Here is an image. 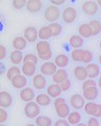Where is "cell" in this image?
Returning a JSON list of instances; mask_svg holds the SVG:
<instances>
[{"label": "cell", "instance_id": "29", "mask_svg": "<svg viewBox=\"0 0 101 126\" xmlns=\"http://www.w3.org/2000/svg\"><path fill=\"white\" fill-rule=\"evenodd\" d=\"M35 124L37 126H52V125H54L52 119L44 115L43 116L40 115L39 117H37L36 119H35Z\"/></svg>", "mask_w": 101, "mask_h": 126}, {"label": "cell", "instance_id": "44", "mask_svg": "<svg viewBox=\"0 0 101 126\" xmlns=\"http://www.w3.org/2000/svg\"><path fill=\"white\" fill-rule=\"evenodd\" d=\"M7 55V50H6V47L4 45H0V60H4L5 57Z\"/></svg>", "mask_w": 101, "mask_h": 126}, {"label": "cell", "instance_id": "24", "mask_svg": "<svg viewBox=\"0 0 101 126\" xmlns=\"http://www.w3.org/2000/svg\"><path fill=\"white\" fill-rule=\"evenodd\" d=\"M22 75L25 77H34L36 75V65L33 63H23L21 66Z\"/></svg>", "mask_w": 101, "mask_h": 126}, {"label": "cell", "instance_id": "3", "mask_svg": "<svg viewBox=\"0 0 101 126\" xmlns=\"http://www.w3.org/2000/svg\"><path fill=\"white\" fill-rule=\"evenodd\" d=\"M61 18H62V21L67 23V24L73 23L77 19V10L74 6L67 7V9H64L63 12H62Z\"/></svg>", "mask_w": 101, "mask_h": 126}, {"label": "cell", "instance_id": "17", "mask_svg": "<svg viewBox=\"0 0 101 126\" xmlns=\"http://www.w3.org/2000/svg\"><path fill=\"white\" fill-rule=\"evenodd\" d=\"M42 5L43 3L40 0H28V4H26V10H28L30 13H39L42 9Z\"/></svg>", "mask_w": 101, "mask_h": 126}, {"label": "cell", "instance_id": "9", "mask_svg": "<svg viewBox=\"0 0 101 126\" xmlns=\"http://www.w3.org/2000/svg\"><path fill=\"white\" fill-rule=\"evenodd\" d=\"M13 103V96L6 90L0 92V108H9Z\"/></svg>", "mask_w": 101, "mask_h": 126}, {"label": "cell", "instance_id": "52", "mask_svg": "<svg viewBox=\"0 0 101 126\" xmlns=\"http://www.w3.org/2000/svg\"><path fill=\"white\" fill-rule=\"evenodd\" d=\"M99 47H100V48H101V41H100V43H99Z\"/></svg>", "mask_w": 101, "mask_h": 126}, {"label": "cell", "instance_id": "42", "mask_svg": "<svg viewBox=\"0 0 101 126\" xmlns=\"http://www.w3.org/2000/svg\"><path fill=\"white\" fill-rule=\"evenodd\" d=\"M60 86H61L62 92H67V90L71 88V86H72V82H71L69 79H67V80H65L63 83H61Z\"/></svg>", "mask_w": 101, "mask_h": 126}, {"label": "cell", "instance_id": "55", "mask_svg": "<svg viewBox=\"0 0 101 126\" xmlns=\"http://www.w3.org/2000/svg\"><path fill=\"white\" fill-rule=\"evenodd\" d=\"M100 78H101V76H100Z\"/></svg>", "mask_w": 101, "mask_h": 126}, {"label": "cell", "instance_id": "30", "mask_svg": "<svg viewBox=\"0 0 101 126\" xmlns=\"http://www.w3.org/2000/svg\"><path fill=\"white\" fill-rule=\"evenodd\" d=\"M36 50H37V54H45V53H49L52 50L50 48V44L48 41H39L37 42L36 44Z\"/></svg>", "mask_w": 101, "mask_h": 126}, {"label": "cell", "instance_id": "37", "mask_svg": "<svg viewBox=\"0 0 101 126\" xmlns=\"http://www.w3.org/2000/svg\"><path fill=\"white\" fill-rule=\"evenodd\" d=\"M98 83L94 80V79H87L84 82H82V89L88 88V87H96Z\"/></svg>", "mask_w": 101, "mask_h": 126}, {"label": "cell", "instance_id": "22", "mask_svg": "<svg viewBox=\"0 0 101 126\" xmlns=\"http://www.w3.org/2000/svg\"><path fill=\"white\" fill-rule=\"evenodd\" d=\"M54 63L57 65L58 68H64L68 65L69 58H68L67 55L60 54V55H58V56L55 57V59H54Z\"/></svg>", "mask_w": 101, "mask_h": 126}, {"label": "cell", "instance_id": "40", "mask_svg": "<svg viewBox=\"0 0 101 126\" xmlns=\"http://www.w3.org/2000/svg\"><path fill=\"white\" fill-rule=\"evenodd\" d=\"M7 118H9V113H7L6 109L0 108V124H3L4 122H6Z\"/></svg>", "mask_w": 101, "mask_h": 126}, {"label": "cell", "instance_id": "32", "mask_svg": "<svg viewBox=\"0 0 101 126\" xmlns=\"http://www.w3.org/2000/svg\"><path fill=\"white\" fill-rule=\"evenodd\" d=\"M88 25L93 31V35L96 36V35H99L101 33V21L96 20V19H93L88 22Z\"/></svg>", "mask_w": 101, "mask_h": 126}, {"label": "cell", "instance_id": "11", "mask_svg": "<svg viewBox=\"0 0 101 126\" xmlns=\"http://www.w3.org/2000/svg\"><path fill=\"white\" fill-rule=\"evenodd\" d=\"M67 79H68V73L65 68H58L56 74L52 77V80L54 83L59 84V85L61 83H63L65 80H67Z\"/></svg>", "mask_w": 101, "mask_h": 126}, {"label": "cell", "instance_id": "51", "mask_svg": "<svg viewBox=\"0 0 101 126\" xmlns=\"http://www.w3.org/2000/svg\"><path fill=\"white\" fill-rule=\"evenodd\" d=\"M25 126H37L36 124H26Z\"/></svg>", "mask_w": 101, "mask_h": 126}, {"label": "cell", "instance_id": "18", "mask_svg": "<svg viewBox=\"0 0 101 126\" xmlns=\"http://www.w3.org/2000/svg\"><path fill=\"white\" fill-rule=\"evenodd\" d=\"M68 43L74 49L81 48L84 44V39L80 35H72L68 39Z\"/></svg>", "mask_w": 101, "mask_h": 126}, {"label": "cell", "instance_id": "47", "mask_svg": "<svg viewBox=\"0 0 101 126\" xmlns=\"http://www.w3.org/2000/svg\"><path fill=\"white\" fill-rule=\"evenodd\" d=\"M97 83H98V87L101 89V78H99V80H98V82H97Z\"/></svg>", "mask_w": 101, "mask_h": 126}, {"label": "cell", "instance_id": "48", "mask_svg": "<svg viewBox=\"0 0 101 126\" xmlns=\"http://www.w3.org/2000/svg\"><path fill=\"white\" fill-rule=\"evenodd\" d=\"M76 126H87L86 124H84V123H79L78 125H76Z\"/></svg>", "mask_w": 101, "mask_h": 126}, {"label": "cell", "instance_id": "28", "mask_svg": "<svg viewBox=\"0 0 101 126\" xmlns=\"http://www.w3.org/2000/svg\"><path fill=\"white\" fill-rule=\"evenodd\" d=\"M20 75H22V70H21V68L19 67V66H17V65L11 66V67L6 70V78L9 79L10 81L13 80L15 77L20 76Z\"/></svg>", "mask_w": 101, "mask_h": 126}, {"label": "cell", "instance_id": "8", "mask_svg": "<svg viewBox=\"0 0 101 126\" xmlns=\"http://www.w3.org/2000/svg\"><path fill=\"white\" fill-rule=\"evenodd\" d=\"M23 37L29 43H34L38 38V30L35 26H28L25 27L24 32H23Z\"/></svg>", "mask_w": 101, "mask_h": 126}, {"label": "cell", "instance_id": "27", "mask_svg": "<svg viewBox=\"0 0 101 126\" xmlns=\"http://www.w3.org/2000/svg\"><path fill=\"white\" fill-rule=\"evenodd\" d=\"M81 119H82V116L78 110H74L69 113V116L67 117V121L71 125H78L79 123H81Z\"/></svg>", "mask_w": 101, "mask_h": 126}, {"label": "cell", "instance_id": "45", "mask_svg": "<svg viewBox=\"0 0 101 126\" xmlns=\"http://www.w3.org/2000/svg\"><path fill=\"white\" fill-rule=\"evenodd\" d=\"M63 103H67V100H65L63 97H59V98H57V99H55V101H54V106L57 107V106H59V105L63 104Z\"/></svg>", "mask_w": 101, "mask_h": 126}, {"label": "cell", "instance_id": "39", "mask_svg": "<svg viewBox=\"0 0 101 126\" xmlns=\"http://www.w3.org/2000/svg\"><path fill=\"white\" fill-rule=\"evenodd\" d=\"M37 55H38V58H39V60H42V61H44V62H48V61H50V59H52L53 52L50 50V52H49V53H45V54H37Z\"/></svg>", "mask_w": 101, "mask_h": 126}, {"label": "cell", "instance_id": "2", "mask_svg": "<svg viewBox=\"0 0 101 126\" xmlns=\"http://www.w3.org/2000/svg\"><path fill=\"white\" fill-rule=\"evenodd\" d=\"M24 115L30 119H36L40 116V106L36 103V101L26 103L24 106Z\"/></svg>", "mask_w": 101, "mask_h": 126}, {"label": "cell", "instance_id": "5", "mask_svg": "<svg viewBox=\"0 0 101 126\" xmlns=\"http://www.w3.org/2000/svg\"><path fill=\"white\" fill-rule=\"evenodd\" d=\"M82 11L88 16H94L98 13L99 5L97 1H93V0H87L82 3Z\"/></svg>", "mask_w": 101, "mask_h": 126}, {"label": "cell", "instance_id": "38", "mask_svg": "<svg viewBox=\"0 0 101 126\" xmlns=\"http://www.w3.org/2000/svg\"><path fill=\"white\" fill-rule=\"evenodd\" d=\"M93 60H94V55H93V53L91 52V50L85 49V56H84L83 63H85L86 65L91 64V63H93Z\"/></svg>", "mask_w": 101, "mask_h": 126}, {"label": "cell", "instance_id": "12", "mask_svg": "<svg viewBox=\"0 0 101 126\" xmlns=\"http://www.w3.org/2000/svg\"><path fill=\"white\" fill-rule=\"evenodd\" d=\"M28 77H25L24 75H20V76L15 77L13 80H11V84L14 88L16 89H23L26 87V84H28Z\"/></svg>", "mask_w": 101, "mask_h": 126}, {"label": "cell", "instance_id": "23", "mask_svg": "<svg viewBox=\"0 0 101 126\" xmlns=\"http://www.w3.org/2000/svg\"><path fill=\"white\" fill-rule=\"evenodd\" d=\"M38 37H39L41 41H48L50 38L53 37V33L49 25L40 27V30H38Z\"/></svg>", "mask_w": 101, "mask_h": 126}, {"label": "cell", "instance_id": "35", "mask_svg": "<svg viewBox=\"0 0 101 126\" xmlns=\"http://www.w3.org/2000/svg\"><path fill=\"white\" fill-rule=\"evenodd\" d=\"M38 62H39V58H38V55H35V54H32V53L24 55L23 63H33V64L37 65Z\"/></svg>", "mask_w": 101, "mask_h": 126}, {"label": "cell", "instance_id": "19", "mask_svg": "<svg viewBox=\"0 0 101 126\" xmlns=\"http://www.w3.org/2000/svg\"><path fill=\"white\" fill-rule=\"evenodd\" d=\"M85 67H86V70H87L88 79H96L97 77H99L100 66L97 63H91V64H87Z\"/></svg>", "mask_w": 101, "mask_h": 126}, {"label": "cell", "instance_id": "13", "mask_svg": "<svg viewBox=\"0 0 101 126\" xmlns=\"http://www.w3.org/2000/svg\"><path fill=\"white\" fill-rule=\"evenodd\" d=\"M74 77L80 82H84L85 80H87L88 76H87L86 67L82 66V65L76 66V67L74 68Z\"/></svg>", "mask_w": 101, "mask_h": 126}, {"label": "cell", "instance_id": "21", "mask_svg": "<svg viewBox=\"0 0 101 126\" xmlns=\"http://www.w3.org/2000/svg\"><path fill=\"white\" fill-rule=\"evenodd\" d=\"M35 101H36V103L39 105V106H42V107H46V106L50 105V103H52V98H50L48 94H39L36 96V99H35Z\"/></svg>", "mask_w": 101, "mask_h": 126}, {"label": "cell", "instance_id": "1", "mask_svg": "<svg viewBox=\"0 0 101 126\" xmlns=\"http://www.w3.org/2000/svg\"><path fill=\"white\" fill-rule=\"evenodd\" d=\"M61 14L62 13L60 12V9L58 6L50 5L45 9L44 18H45V20L49 21L50 23H54V22H57L58 20H59Z\"/></svg>", "mask_w": 101, "mask_h": 126}, {"label": "cell", "instance_id": "56", "mask_svg": "<svg viewBox=\"0 0 101 126\" xmlns=\"http://www.w3.org/2000/svg\"><path fill=\"white\" fill-rule=\"evenodd\" d=\"M100 126H101V125H100Z\"/></svg>", "mask_w": 101, "mask_h": 126}, {"label": "cell", "instance_id": "54", "mask_svg": "<svg viewBox=\"0 0 101 126\" xmlns=\"http://www.w3.org/2000/svg\"><path fill=\"white\" fill-rule=\"evenodd\" d=\"M100 18H101V14H100Z\"/></svg>", "mask_w": 101, "mask_h": 126}, {"label": "cell", "instance_id": "20", "mask_svg": "<svg viewBox=\"0 0 101 126\" xmlns=\"http://www.w3.org/2000/svg\"><path fill=\"white\" fill-rule=\"evenodd\" d=\"M28 43L29 42L25 40V38L23 36H18L16 38H14L13 42H12V45H13L15 50H20V52H22V50L26 47Z\"/></svg>", "mask_w": 101, "mask_h": 126}, {"label": "cell", "instance_id": "46", "mask_svg": "<svg viewBox=\"0 0 101 126\" xmlns=\"http://www.w3.org/2000/svg\"><path fill=\"white\" fill-rule=\"evenodd\" d=\"M50 3H52V5L55 6H61L62 4H64L65 1L64 0H50Z\"/></svg>", "mask_w": 101, "mask_h": 126}, {"label": "cell", "instance_id": "4", "mask_svg": "<svg viewBox=\"0 0 101 126\" xmlns=\"http://www.w3.org/2000/svg\"><path fill=\"white\" fill-rule=\"evenodd\" d=\"M85 99L82 94H74L73 96L69 98V105L75 109V110H79L84 108L85 106Z\"/></svg>", "mask_w": 101, "mask_h": 126}, {"label": "cell", "instance_id": "49", "mask_svg": "<svg viewBox=\"0 0 101 126\" xmlns=\"http://www.w3.org/2000/svg\"><path fill=\"white\" fill-rule=\"evenodd\" d=\"M98 61H99V63H100V65H101V54L99 55V57H98Z\"/></svg>", "mask_w": 101, "mask_h": 126}, {"label": "cell", "instance_id": "31", "mask_svg": "<svg viewBox=\"0 0 101 126\" xmlns=\"http://www.w3.org/2000/svg\"><path fill=\"white\" fill-rule=\"evenodd\" d=\"M85 56V49L78 48V49H73L71 53V58L75 62H83Z\"/></svg>", "mask_w": 101, "mask_h": 126}, {"label": "cell", "instance_id": "16", "mask_svg": "<svg viewBox=\"0 0 101 126\" xmlns=\"http://www.w3.org/2000/svg\"><path fill=\"white\" fill-rule=\"evenodd\" d=\"M62 93L63 92H62V89H61V86L56 83L49 85L48 88H46V94H48L50 98H54V99H57V98L61 97Z\"/></svg>", "mask_w": 101, "mask_h": 126}, {"label": "cell", "instance_id": "34", "mask_svg": "<svg viewBox=\"0 0 101 126\" xmlns=\"http://www.w3.org/2000/svg\"><path fill=\"white\" fill-rule=\"evenodd\" d=\"M49 26L52 30L53 33V37H57L62 33V25L59 22H54V23H50Z\"/></svg>", "mask_w": 101, "mask_h": 126}, {"label": "cell", "instance_id": "26", "mask_svg": "<svg viewBox=\"0 0 101 126\" xmlns=\"http://www.w3.org/2000/svg\"><path fill=\"white\" fill-rule=\"evenodd\" d=\"M23 59H24V55H23L22 52H20V50L14 49L10 55V61L12 64H14V65L20 64L21 62H23Z\"/></svg>", "mask_w": 101, "mask_h": 126}, {"label": "cell", "instance_id": "15", "mask_svg": "<svg viewBox=\"0 0 101 126\" xmlns=\"http://www.w3.org/2000/svg\"><path fill=\"white\" fill-rule=\"evenodd\" d=\"M55 110H56V115L58 116L59 119H67L69 116V113H71V107H69L67 103H63L57 106V107H55Z\"/></svg>", "mask_w": 101, "mask_h": 126}, {"label": "cell", "instance_id": "36", "mask_svg": "<svg viewBox=\"0 0 101 126\" xmlns=\"http://www.w3.org/2000/svg\"><path fill=\"white\" fill-rule=\"evenodd\" d=\"M12 4H13L14 9L21 10L24 6H26V4H28V0H13V1H12Z\"/></svg>", "mask_w": 101, "mask_h": 126}, {"label": "cell", "instance_id": "41", "mask_svg": "<svg viewBox=\"0 0 101 126\" xmlns=\"http://www.w3.org/2000/svg\"><path fill=\"white\" fill-rule=\"evenodd\" d=\"M71 124L68 123L67 119H57L55 122H54L53 126H69Z\"/></svg>", "mask_w": 101, "mask_h": 126}, {"label": "cell", "instance_id": "10", "mask_svg": "<svg viewBox=\"0 0 101 126\" xmlns=\"http://www.w3.org/2000/svg\"><path fill=\"white\" fill-rule=\"evenodd\" d=\"M32 84L35 89L41 90L46 86V78L42 74H36L32 79Z\"/></svg>", "mask_w": 101, "mask_h": 126}, {"label": "cell", "instance_id": "7", "mask_svg": "<svg viewBox=\"0 0 101 126\" xmlns=\"http://www.w3.org/2000/svg\"><path fill=\"white\" fill-rule=\"evenodd\" d=\"M19 97L20 99L25 102V103H30V102H33L35 99H36V94H35V90L31 87H28L26 86L25 88H23L20 90L19 93Z\"/></svg>", "mask_w": 101, "mask_h": 126}, {"label": "cell", "instance_id": "14", "mask_svg": "<svg viewBox=\"0 0 101 126\" xmlns=\"http://www.w3.org/2000/svg\"><path fill=\"white\" fill-rule=\"evenodd\" d=\"M98 94H99V89L96 86V87H88L83 89L82 96L84 97L85 100H87V102H93L98 98Z\"/></svg>", "mask_w": 101, "mask_h": 126}, {"label": "cell", "instance_id": "53", "mask_svg": "<svg viewBox=\"0 0 101 126\" xmlns=\"http://www.w3.org/2000/svg\"><path fill=\"white\" fill-rule=\"evenodd\" d=\"M0 126H6V125H4V124H0Z\"/></svg>", "mask_w": 101, "mask_h": 126}, {"label": "cell", "instance_id": "6", "mask_svg": "<svg viewBox=\"0 0 101 126\" xmlns=\"http://www.w3.org/2000/svg\"><path fill=\"white\" fill-rule=\"evenodd\" d=\"M58 70L57 65L52 61H48L44 62L43 64L40 66V74H42L43 76H54L56 74V72Z\"/></svg>", "mask_w": 101, "mask_h": 126}, {"label": "cell", "instance_id": "43", "mask_svg": "<svg viewBox=\"0 0 101 126\" xmlns=\"http://www.w3.org/2000/svg\"><path fill=\"white\" fill-rule=\"evenodd\" d=\"M86 125L87 126H100V123H99V120L97 119V118L92 117V118L88 119Z\"/></svg>", "mask_w": 101, "mask_h": 126}, {"label": "cell", "instance_id": "50", "mask_svg": "<svg viewBox=\"0 0 101 126\" xmlns=\"http://www.w3.org/2000/svg\"><path fill=\"white\" fill-rule=\"evenodd\" d=\"M97 3H98L99 7H101V0H98V1H97Z\"/></svg>", "mask_w": 101, "mask_h": 126}, {"label": "cell", "instance_id": "25", "mask_svg": "<svg viewBox=\"0 0 101 126\" xmlns=\"http://www.w3.org/2000/svg\"><path fill=\"white\" fill-rule=\"evenodd\" d=\"M78 33L83 39L91 38L92 36H94L93 35V31L90 27V25H88V23H82V24H80L78 27Z\"/></svg>", "mask_w": 101, "mask_h": 126}, {"label": "cell", "instance_id": "33", "mask_svg": "<svg viewBox=\"0 0 101 126\" xmlns=\"http://www.w3.org/2000/svg\"><path fill=\"white\" fill-rule=\"evenodd\" d=\"M97 105H98V103H96V102H86V104H85L84 106V111L86 115L88 116H92L94 117L95 115V111H96V108H97Z\"/></svg>", "mask_w": 101, "mask_h": 126}]
</instances>
